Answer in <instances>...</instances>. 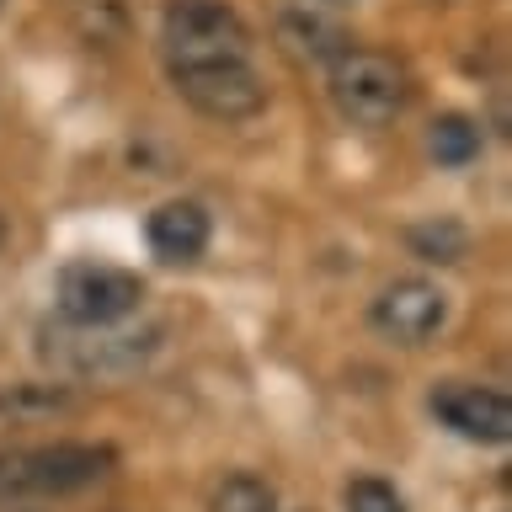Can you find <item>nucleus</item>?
Returning a JSON list of instances; mask_svg holds the SVG:
<instances>
[{
  "instance_id": "f257e3e1",
  "label": "nucleus",
  "mask_w": 512,
  "mask_h": 512,
  "mask_svg": "<svg viewBox=\"0 0 512 512\" xmlns=\"http://www.w3.org/2000/svg\"><path fill=\"white\" fill-rule=\"evenodd\" d=\"M166 326H70V320H43L38 326V358L64 379H128L160 352Z\"/></svg>"
},
{
  "instance_id": "f03ea898",
  "label": "nucleus",
  "mask_w": 512,
  "mask_h": 512,
  "mask_svg": "<svg viewBox=\"0 0 512 512\" xmlns=\"http://www.w3.org/2000/svg\"><path fill=\"white\" fill-rule=\"evenodd\" d=\"M107 443H38V448H0V507H27V502H59L102 486L112 475Z\"/></svg>"
},
{
  "instance_id": "7ed1b4c3",
  "label": "nucleus",
  "mask_w": 512,
  "mask_h": 512,
  "mask_svg": "<svg viewBox=\"0 0 512 512\" xmlns=\"http://www.w3.org/2000/svg\"><path fill=\"white\" fill-rule=\"evenodd\" d=\"M326 91L352 128H390L411 107V70L384 48H347L326 70Z\"/></svg>"
},
{
  "instance_id": "20e7f679",
  "label": "nucleus",
  "mask_w": 512,
  "mask_h": 512,
  "mask_svg": "<svg viewBox=\"0 0 512 512\" xmlns=\"http://www.w3.org/2000/svg\"><path fill=\"white\" fill-rule=\"evenodd\" d=\"M160 54L166 70L251 59V27L230 0H171L160 16Z\"/></svg>"
},
{
  "instance_id": "39448f33",
  "label": "nucleus",
  "mask_w": 512,
  "mask_h": 512,
  "mask_svg": "<svg viewBox=\"0 0 512 512\" xmlns=\"http://www.w3.org/2000/svg\"><path fill=\"white\" fill-rule=\"evenodd\" d=\"M144 278L112 262H70L54 283V310L70 326H123L144 310Z\"/></svg>"
},
{
  "instance_id": "423d86ee",
  "label": "nucleus",
  "mask_w": 512,
  "mask_h": 512,
  "mask_svg": "<svg viewBox=\"0 0 512 512\" xmlns=\"http://www.w3.org/2000/svg\"><path fill=\"white\" fill-rule=\"evenodd\" d=\"M176 96L214 123H246L267 107V86L251 59H219V64H192V70H166Z\"/></svg>"
},
{
  "instance_id": "0eeeda50",
  "label": "nucleus",
  "mask_w": 512,
  "mask_h": 512,
  "mask_svg": "<svg viewBox=\"0 0 512 512\" xmlns=\"http://www.w3.org/2000/svg\"><path fill=\"white\" fill-rule=\"evenodd\" d=\"M368 326L390 347H427L448 326V294L432 278H395L368 299Z\"/></svg>"
},
{
  "instance_id": "6e6552de",
  "label": "nucleus",
  "mask_w": 512,
  "mask_h": 512,
  "mask_svg": "<svg viewBox=\"0 0 512 512\" xmlns=\"http://www.w3.org/2000/svg\"><path fill=\"white\" fill-rule=\"evenodd\" d=\"M427 411L454 432L464 443H480V448H502L512 438V400L491 384H470V379H443L432 384L427 395Z\"/></svg>"
},
{
  "instance_id": "1a4fd4ad",
  "label": "nucleus",
  "mask_w": 512,
  "mask_h": 512,
  "mask_svg": "<svg viewBox=\"0 0 512 512\" xmlns=\"http://www.w3.org/2000/svg\"><path fill=\"white\" fill-rule=\"evenodd\" d=\"M144 240H150V251L166 267H187V262H198V256L208 251V240H214V219H208L203 203L171 198V203H160L155 214L144 219Z\"/></svg>"
},
{
  "instance_id": "9d476101",
  "label": "nucleus",
  "mask_w": 512,
  "mask_h": 512,
  "mask_svg": "<svg viewBox=\"0 0 512 512\" xmlns=\"http://www.w3.org/2000/svg\"><path fill=\"white\" fill-rule=\"evenodd\" d=\"M278 48L294 64H304V70H331V64L352 48V38L331 22V16H320L310 6H294V11L278 16Z\"/></svg>"
},
{
  "instance_id": "9b49d317",
  "label": "nucleus",
  "mask_w": 512,
  "mask_h": 512,
  "mask_svg": "<svg viewBox=\"0 0 512 512\" xmlns=\"http://www.w3.org/2000/svg\"><path fill=\"white\" fill-rule=\"evenodd\" d=\"M75 411H80V395L70 384H11V390H0V432L43 427Z\"/></svg>"
},
{
  "instance_id": "f8f14e48",
  "label": "nucleus",
  "mask_w": 512,
  "mask_h": 512,
  "mask_svg": "<svg viewBox=\"0 0 512 512\" xmlns=\"http://www.w3.org/2000/svg\"><path fill=\"white\" fill-rule=\"evenodd\" d=\"M480 144H486L480 139V123L464 118V112H443V118H432V128H427V155L448 171L470 166V160L480 155Z\"/></svg>"
},
{
  "instance_id": "ddd939ff",
  "label": "nucleus",
  "mask_w": 512,
  "mask_h": 512,
  "mask_svg": "<svg viewBox=\"0 0 512 512\" xmlns=\"http://www.w3.org/2000/svg\"><path fill=\"white\" fill-rule=\"evenodd\" d=\"M406 246H411L416 262L448 267V262H459V256L470 251V230H464L459 219H422V224L406 230Z\"/></svg>"
},
{
  "instance_id": "4468645a",
  "label": "nucleus",
  "mask_w": 512,
  "mask_h": 512,
  "mask_svg": "<svg viewBox=\"0 0 512 512\" xmlns=\"http://www.w3.org/2000/svg\"><path fill=\"white\" fill-rule=\"evenodd\" d=\"M208 512H278V491L267 486L262 475H224L214 486V502H208Z\"/></svg>"
},
{
  "instance_id": "2eb2a0df",
  "label": "nucleus",
  "mask_w": 512,
  "mask_h": 512,
  "mask_svg": "<svg viewBox=\"0 0 512 512\" xmlns=\"http://www.w3.org/2000/svg\"><path fill=\"white\" fill-rule=\"evenodd\" d=\"M342 507L347 512H406V496L384 475H352L342 486Z\"/></svg>"
},
{
  "instance_id": "dca6fc26",
  "label": "nucleus",
  "mask_w": 512,
  "mask_h": 512,
  "mask_svg": "<svg viewBox=\"0 0 512 512\" xmlns=\"http://www.w3.org/2000/svg\"><path fill=\"white\" fill-rule=\"evenodd\" d=\"M0 246H6V214H0Z\"/></svg>"
},
{
  "instance_id": "f3484780",
  "label": "nucleus",
  "mask_w": 512,
  "mask_h": 512,
  "mask_svg": "<svg viewBox=\"0 0 512 512\" xmlns=\"http://www.w3.org/2000/svg\"><path fill=\"white\" fill-rule=\"evenodd\" d=\"M326 6H352V0H326Z\"/></svg>"
}]
</instances>
